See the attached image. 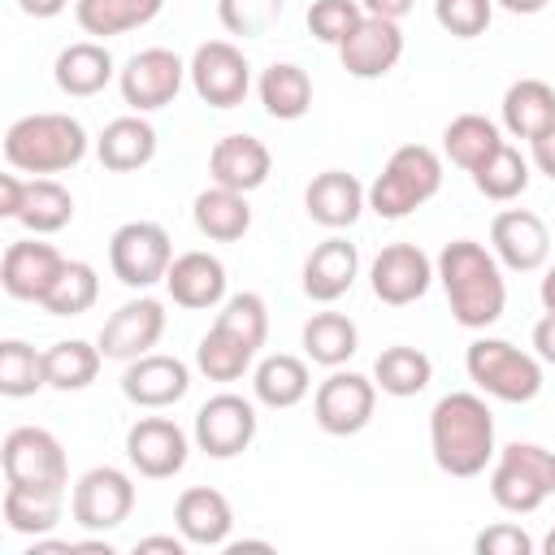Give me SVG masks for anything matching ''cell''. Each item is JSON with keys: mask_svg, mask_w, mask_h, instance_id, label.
Wrapping results in <instances>:
<instances>
[{"mask_svg": "<svg viewBox=\"0 0 555 555\" xmlns=\"http://www.w3.org/2000/svg\"><path fill=\"white\" fill-rule=\"evenodd\" d=\"M542 551H546V555H555V529L546 533V542H542Z\"/></svg>", "mask_w": 555, "mask_h": 555, "instance_id": "57", "label": "cell"}, {"mask_svg": "<svg viewBox=\"0 0 555 555\" xmlns=\"http://www.w3.org/2000/svg\"><path fill=\"white\" fill-rule=\"evenodd\" d=\"M434 269H438V282L447 291L451 317L464 330H486V325H494L503 317L507 286H503V269H499L494 251H486L473 238H451L438 251Z\"/></svg>", "mask_w": 555, "mask_h": 555, "instance_id": "1", "label": "cell"}, {"mask_svg": "<svg viewBox=\"0 0 555 555\" xmlns=\"http://www.w3.org/2000/svg\"><path fill=\"white\" fill-rule=\"evenodd\" d=\"M108 264L121 286L147 291L152 282H165V273L173 264V243H169L165 225H156V221H126L108 238Z\"/></svg>", "mask_w": 555, "mask_h": 555, "instance_id": "8", "label": "cell"}, {"mask_svg": "<svg viewBox=\"0 0 555 555\" xmlns=\"http://www.w3.org/2000/svg\"><path fill=\"white\" fill-rule=\"evenodd\" d=\"M191 390V369L178 360V356H139V360H126V373H121V395L134 403V408H169L178 403L182 395Z\"/></svg>", "mask_w": 555, "mask_h": 555, "instance_id": "20", "label": "cell"}, {"mask_svg": "<svg viewBox=\"0 0 555 555\" xmlns=\"http://www.w3.org/2000/svg\"><path fill=\"white\" fill-rule=\"evenodd\" d=\"M356 321L343 312H312L304 325V356L321 369H343L356 356Z\"/></svg>", "mask_w": 555, "mask_h": 555, "instance_id": "33", "label": "cell"}, {"mask_svg": "<svg viewBox=\"0 0 555 555\" xmlns=\"http://www.w3.org/2000/svg\"><path fill=\"white\" fill-rule=\"evenodd\" d=\"M538 295H542V308H546V312H555V264L546 269V278H542Z\"/></svg>", "mask_w": 555, "mask_h": 555, "instance_id": "55", "label": "cell"}, {"mask_svg": "<svg viewBox=\"0 0 555 555\" xmlns=\"http://www.w3.org/2000/svg\"><path fill=\"white\" fill-rule=\"evenodd\" d=\"M533 165H538V173H546L555 182V130H546L542 139H533Z\"/></svg>", "mask_w": 555, "mask_h": 555, "instance_id": "50", "label": "cell"}, {"mask_svg": "<svg viewBox=\"0 0 555 555\" xmlns=\"http://www.w3.org/2000/svg\"><path fill=\"white\" fill-rule=\"evenodd\" d=\"M182 78H186V65H182V56L169 52V48H143V52H134V56L117 69L121 100H126L134 113H152V108L173 104V95L182 91Z\"/></svg>", "mask_w": 555, "mask_h": 555, "instance_id": "11", "label": "cell"}, {"mask_svg": "<svg viewBox=\"0 0 555 555\" xmlns=\"http://www.w3.org/2000/svg\"><path fill=\"white\" fill-rule=\"evenodd\" d=\"M251 390L264 408H295L308 390H312V377H308V364L299 356H264L251 373Z\"/></svg>", "mask_w": 555, "mask_h": 555, "instance_id": "32", "label": "cell"}, {"mask_svg": "<svg viewBox=\"0 0 555 555\" xmlns=\"http://www.w3.org/2000/svg\"><path fill=\"white\" fill-rule=\"evenodd\" d=\"M507 13H520V17H529V13H542L551 0H499Z\"/></svg>", "mask_w": 555, "mask_h": 555, "instance_id": "54", "label": "cell"}, {"mask_svg": "<svg viewBox=\"0 0 555 555\" xmlns=\"http://www.w3.org/2000/svg\"><path fill=\"white\" fill-rule=\"evenodd\" d=\"M186 451H191V442H186V434L169 416H139L126 429V455L152 481L182 473L186 468Z\"/></svg>", "mask_w": 555, "mask_h": 555, "instance_id": "16", "label": "cell"}, {"mask_svg": "<svg viewBox=\"0 0 555 555\" xmlns=\"http://www.w3.org/2000/svg\"><path fill=\"white\" fill-rule=\"evenodd\" d=\"M490 251L499 256L503 269H512V273H533V269H542L546 256H551V234H546V225H542L538 212H529V208H507V212H499V217L490 221Z\"/></svg>", "mask_w": 555, "mask_h": 555, "instance_id": "18", "label": "cell"}, {"mask_svg": "<svg viewBox=\"0 0 555 555\" xmlns=\"http://www.w3.org/2000/svg\"><path fill=\"white\" fill-rule=\"evenodd\" d=\"M43 360H48V386L52 390H87L95 382V373H100L104 351L82 343V338H65V343L48 347Z\"/></svg>", "mask_w": 555, "mask_h": 555, "instance_id": "37", "label": "cell"}, {"mask_svg": "<svg viewBox=\"0 0 555 555\" xmlns=\"http://www.w3.org/2000/svg\"><path fill=\"white\" fill-rule=\"evenodd\" d=\"M373 408H377V382L360 373H343V369H334L312 395V416L334 438L360 434L373 421Z\"/></svg>", "mask_w": 555, "mask_h": 555, "instance_id": "12", "label": "cell"}, {"mask_svg": "<svg viewBox=\"0 0 555 555\" xmlns=\"http://www.w3.org/2000/svg\"><path fill=\"white\" fill-rule=\"evenodd\" d=\"M434 278H438V269H434V260L416 243H386L373 256V264H369V286L390 308L416 304L429 291Z\"/></svg>", "mask_w": 555, "mask_h": 555, "instance_id": "13", "label": "cell"}, {"mask_svg": "<svg viewBox=\"0 0 555 555\" xmlns=\"http://www.w3.org/2000/svg\"><path fill=\"white\" fill-rule=\"evenodd\" d=\"M360 4H364V13H373V17H390V22H399L403 13H412L416 0H360Z\"/></svg>", "mask_w": 555, "mask_h": 555, "instance_id": "51", "label": "cell"}, {"mask_svg": "<svg viewBox=\"0 0 555 555\" xmlns=\"http://www.w3.org/2000/svg\"><path fill=\"white\" fill-rule=\"evenodd\" d=\"M533 351H538V360L555 364V312H546V317L533 325Z\"/></svg>", "mask_w": 555, "mask_h": 555, "instance_id": "49", "label": "cell"}, {"mask_svg": "<svg viewBox=\"0 0 555 555\" xmlns=\"http://www.w3.org/2000/svg\"><path fill=\"white\" fill-rule=\"evenodd\" d=\"M113 74H117V65H113L108 48L95 43V39H82V43L61 48V56H56V65H52L56 87H61L65 95H74V100L100 95V91L113 82Z\"/></svg>", "mask_w": 555, "mask_h": 555, "instance_id": "26", "label": "cell"}, {"mask_svg": "<svg viewBox=\"0 0 555 555\" xmlns=\"http://www.w3.org/2000/svg\"><path fill=\"white\" fill-rule=\"evenodd\" d=\"M165 286L178 308H191V312L217 308L225 299V264L208 251H182V256H173Z\"/></svg>", "mask_w": 555, "mask_h": 555, "instance_id": "24", "label": "cell"}, {"mask_svg": "<svg viewBox=\"0 0 555 555\" xmlns=\"http://www.w3.org/2000/svg\"><path fill=\"white\" fill-rule=\"evenodd\" d=\"M442 186V160L434 147L425 143H403L390 152V160L382 165V173L369 186V208L386 221H399L408 212H416L425 199H434Z\"/></svg>", "mask_w": 555, "mask_h": 555, "instance_id": "4", "label": "cell"}, {"mask_svg": "<svg viewBox=\"0 0 555 555\" xmlns=\"http://www.w3.org/2000/svg\"><path fill=\"white\" fill-rule=\"evenodd\" d=\"M251 225V208H247V195L243 191H230V186H208L195 195V230L212 243H234L243 238Z\"/></svg>", "mask_w": 555, "mask_h": 555, "instance_id": "29", "label": "cell"}, {"mask_svg": "<svg viewBox=\"0 0 555 555\" xmlns=\"http://www.w3.org/2000/svg\"><path fill=\"white\" fill-rule=\"evenodd\" d=\"M61 269H65V256H61L52 243L22 238V243H9V247H4L0 286H4L13 299L43 304V295L52 291V282L61 278Z\"/></svg>", "mask_w": 555, "mask_h": 555, "instance_id": "19", "label": "cell"}, {"mask_svg": "<svg viewBox=\"0 0 555 555\" xmlns=\"http://www.w3.org/2000/svg\"><path fill=\"white\" fill-rule=\"evenodd\" d=\"M61 507H65V494H35V490L4 486V525L13 533H30V538L52 533L61 525Z\"/></svg>", "mask_w": 555, "mask_h": 555, "instance_id": "39", "label": "cell"}, {"mask_svg": "<svg viewBox=\"0 0 555 555\" xmlns=\"http://www.w3.org/2000/svg\"><path fill=\"white\" fill-rule=\"evenodd\" d=\"M442 147H447V156L460 165V169H481L499 147H503V134H499V126L490 121V117H481V113H460L455 121H447V130H442Z\"/></svg>", "mask_w": 555, "mask_h": 555, "instance_id": "34", "label": "cell"}, {"mask_svg": "<svg viewBox=\"0 0 555 555\" xmlns=\"http://www.w3.org/2000/svg\"><path fill=\"white\" fill-rule=\"evenodd\" d=\"M555 494V451L538 442H507L490 473V499L503 512H538Z\"/></svg>", "mask_w": 555, "mask_h": 555, "instance_id": "6", "label": "cell"}, {"mask_svg": "<svg viewBox=\"0 0 555 555\" xmlns=\"http://www.w3.org/2000/svg\"><path fill=\"white\" fill-rule=\"evenodd\" d=\"M160 334H165V304L152 295H139L104 321L95 347L104 351V360H139L160 343Z\"/></svg>", "mask_w": 555, "mask_h": 555, "instance_id": "15", "label": "cell"}, {"mask_svg": "<svg viewBox=\"0 0 555 555\" xmlns=\"http://www.w3.org/2000/svg\"><path fill=\"white\" fill-rule=\"evenodd\" d=\"M304 208H308V217H312L317 225H325V230H347V225H356V217L369 208V191L360 186L356 173H347V169H325V173H317V178L308 182Z\"/></svg>", "mask_w": 555, "mask_h": 555, "instance_id": "21", "label": "cell"}, {"mask_svg": "<svg viewBox=\"0 0 555 555\" xmlns=\"http://www.w3.org/2000/svg\"><path fill=\"white\" fill-rule=\"evenodd\" d=\"M251 360H256V351L247 343H238L234 334H225L221 325H212L195 347V364L208 382H238L251 369Z\"/></svg>", "mask_w": 555, "mask_h": 555, "instance_id": "40", "label": "cell"}, {"mask_svg": "<svg viewBox=\"0 0 555 555\" xmlns=\"http://www.w3.org/2000/svg\"><path fill=\"white\" fill-rule=\"evenodd\" d=\"M186 78H191L195 95L204 104H212V108H234L251 91V65H247V56L230 39L199 43L191 65H186Z\"/></svg>", "mask_w": 555, "mask_h": 555, "instance_id": "10", "label": "cell"}, {"mask_svg": "<svg viewBox=\"0 0 555 555\" xmlns=\"http://www.w3.org/2000/svg\"><path fill=\"white\" fill-rule=\"evenodd\" d=\"M212 325H221L225 334H234L238 343H247L251 351H260L264 338H269V308H264V299L256 291H238V295H230L221 304V312H217Z\"/></svg>", "mask_w": 555, "mask_h": 555, "instance_id": "43", "label": "cell"}, {"mask_svg": "<svg viewBox=\"0 0 555 555\" xmlns=\"http://www.w3.org/2000/svg\"><path fill=\"white\" fill-rule=\"evenodd\" d=\"M468 382L503 403H529L542 390V364L538 356L512 347L507 338H477L464 351Z\"/></svg>", "mask_w": 555, "mask_h": 555, "instance_id": "5", "label": "cell"}, {"mask_svg": "<svg viewBox=\"0 0 555 555\" xmlns=\"http://www.w3.org/2000/svg\"><path fill=\"white\" fill-rule=\"evenodd\" d=\"M256 91H260L264 113L278 117V121H295V117H304L312 108V78H308V69H299L291 61H273L260 74Z\"/></svg>", "mask_w": 555, "mask_h": 555, "instance_id": "30", "label": "cell"}, {"mask_svg": "<svg viewBox=\"0 0 555 555\" xmlns=\"http://www.w3.org/2000/svg\"><path fill=\"white\" fill-rule=\"evenodd\" d=\"M360 17H364V4H360V0H312V9H308V30H312V39L338 48V43L360 26Z\"/></svg>", "mask_w": 555, "mask_h": 555, "instance_id": "45", "label": "cell"}, {"mask_svg": "<svg viewBox=\"0 0 555 555\" xmlns=\"http://www.w3.org/2000/svg\"><path fill=\"white\" fill-rule=\"evenodd\" d=\"M130 512H134V481L121 468L100 464L74 481V494H69L74 525H82L91 533H108V529L126 525Z\"/></svg>", "mask_w": 555, "mask_h": 555, "instance_id": "9", "label": "cell"}, {"mask_svg": "<svg viewBox=\"0 0 555 555\" xmlns=\"http://www.w3.org/2000/svg\"><path fill=\"white\" fill-rule=\"evenodd\" d=\"M503 126L512 139H542L555 130V87L542 78H520L503 91Z\"/></svg>", "mask_w": 555, "mask_h": 555, "instance_id": "27", "label": "cell"}, {"mask_svg": "<svg viewBox=\"0 0 555 555\" xmlns=\"http://www.w3.org/2000/svg\"><path fill=\"white\" fill-rule=\"evenodd\" d=\"M160 9H165V0H74L78 26L95 39H113L134 26H147Z\"/></svg>", "mask_w": 555, "mask_h": 555, "instance_id": "31", "label": "cell"}, {"mask_svg": "<svg viewBox=\"0 0 555 555\" xmlns=\"http://www.w3.org/2000/svg\"><path fill=\"white\" fill-rule=\"evenodd\" d=\"M0 464H4V481L17 490H35V494H65L69 486V464L61 442L39 429V425H17L4 434L0 447Z\"/></svg>", "mask_w": 555, "mask_h": 555, "instance_id": "7", "label": "cell"}, {"mask_svg": "<svg viewBox=\"0 0 555 555\" xmlns=\"http://www.w3.org/2000/svg\"><path fill=\"white\" fill-rule=\"evenodd\" d=\"M533 538L520 525H490L477 533V555H529Z\"/></svg>", "mask_w": 555, "mask_h": 555, "instance_id": "47", "label": "cell"}, {"mask_svg": "<svg viewBox=\"0 0 555 555\" xmlns=\"http://www.w3.org/2000/svg\"><path fill=\"white\" fill-rule=\"evenodd\" d=\"M87 156V130L69 113H26L4 130V160L17 173H61Z\"/></svg>", "mask_w": 555, "mask_h": 555, "instance_id": "3", "label": "cell"}, {"mask_svg": "<svg viewBox=\"0 0 555 555\" xmlns=\"http://www.w3.org/2000/svg\"><path fill=\"white\" fill-rule=\"evenodd\" d=\"M429 451L447 477H477L499 455L494 451V416L481 395L451 390L429 412Z\"/></svg>", "mask_w": 555, "mask_h": 555, "instance_id": "2", "label": "cell"}, {"mask_svg": "<svg viewBox=\"0 0 555 555\" xmlns=\"http://www.w3.org/2000/svg\"><path fill=\"white\" fill-rule=\"evenodd\" d=\"M256 438V408L243 395H212L195 412V447L212 460H234Z\"/></svg>", "mask_w": 555, "mask_h": 555, "instance_id": "14", "label": "cell"}, {"mask_svg": "<svg viewBox=\"0 0 555 555\" xmlns=\"http://www.w3.org/2000/svg\"><path fill=\"white\" fill-rule=\"evenodd\" d=\"M173 520H178V533L191 542V546H225L230 542V525H234V512H230V499L212 486H191L178 494L173 503Z\"/></svg>", "mask_w": 555, "mask_h": 555, "instance_id": "25", "label": "cell"}, {"mask_svg": "<svg viewBox=\"0 0 555 555\" xmlns=\"http://www.w3.org/2000/svg\"><path fill=\"white\" fill-rule=\"evenodd\" d=\"M269 169H273V156H269V147L256 134H225L208 152L212 182L217 186H230V191H243V195L256 191V186H264Z\"/></svg>", "mask_w": 555, "mask_h": 555, "instance_id": "22", "label": "cell"}, {"mask_svg": "<svg viewBox=\"0 0 555 555\" xmlns=\"http://www.w3.org/2000/svg\"><path fill=\"white\" fill-rule=\"evenodd\" d=\"M282 4L286 0H217V17L230 35H243V39H260L278 26L282 17Z\"/></svg>", "mask_w": 555, "mask_h": 555, "instance_id": "44", "label": "cell"}, {"mask_svg": "<svg viewBox=\"0 0 555 555\" xmlns=\"http://www.w3.org/2000/svg\"><path fill=\"white\" fill-rule=\"evenodd\" d=\"M95 156L113 173L143 169L156 156V130H152V121H143V117H113L100 130V139H95Z\"/></svg>", "mask_w": 555, "mask_h": 555, "instance_id": "28", "label": "cell"}, {"mask_svg": "<svg viewBox=\"0 0 555 555\" xmlns=\"http://www.w3.org/2000/svg\"><path fill=\"white\" fill-rule=\"evenodd\" d=\"M225 551H230V555H243V551H273V546H269V542H230Z\"/></svg>", "mask_w": 555, "mask_h": 555, "instance_id": "56", "label": "cell"}, {"mask_svg": "<svg viewBox=\"0 0 555 555\" xmlns=\"http://www.w3.org/2000/svg\"><path fill=\"white\" fill-rule=\"evenodd\" d=\"M134 551H139V555H147V551L182 555V551H186V538H165V533H156V538H139V542H134Z\"/></svg>", "mask_w": 555, "mask_h": 555, "instance_id": "52", "label": "cell"}, {"mask_svg": "<svg viewBox=\"0 0 555 555\" xmlns=\"http://www.w3.org/2000/svg\"><path fill=\"white\" fill-rule=\"evenodd\" d=\"M17 221L30 234H56L74 221V195L52 178H30L26 195H22V208H17Z\"/></svg>", "mask_w": 555, "mask_h": 555, "instance_id": "35", "label": "cell"}, {"mask_svg": "<svg viewBox=\"0 0 555 555\" xmlns=\"http://www.w3.org/2000/svg\"><path fill=\"white\" fill-rule=\"evenodd\" d=\"M434 17L451 39H477L494 17V0H434Z\"/></svg>", "mask_w": 555, "mask_h": 555, "instance_id": "46", "label": "cell"}, {"mask_svg": "<svg viewBox=\"0 0 555 555\" xmlns=\"http://www.w3.org/2000/svg\"><path fill=\"white\" fill-rule=\"evenodd\" d=\"M429 377H434V364H429V356L421 347H386L373 360V382L395 399L421 395L429 386Z\"/></svg>", "mask_w": 555, "mask_h": 555, "instance_id": "36", "label": "cell"}, {"mask_svg": "<svg viewBox=\"0 0 555 555\" xmlns=\"http://www.w3.org/2000/svg\"><path fill=\"white\" fill-rule=\"evenodd\" d=\"M399 56H403L399 22L373 17V13H364L360 26L338 43V61H343V69L351 78H382V74H390L399 65Z\"/></svg>", "mask_w": 555, "mask_h": 555, "instance_id": "17", "label": "cell"}, {"mask_svg": "<svg viewBox=\"0 0 555 555\" xmlns=\"http://www.w3.org/2000/svg\"><path fill=\"white\" fill-rule=\"evenodd\" d=\"M48 386V360L22 338L0 343V395L4 399H26Z\"/></svg>", "mask_w": 555, "mask_h": 555, "instance_id": "38", "label": "cell"}, {"mask_svg": "<svg viewBox=\"0 0 555 555\" xmlns=\"http://www.w3.org/2000/svg\"><path fill=\"white\" fill-rule=\"evenodd\" d=\"M356 273H360L356 243L334 234V238H325V243H317L308 251V260H304V295L317 299V304H334L356 286Z\"/></svg>", "mask_w": 555, "mask_h": 555, "instance_id": "23", "label": "cell"}, {"mask_svg": "<svg viewBox=\"0 0 555 555\" xmlns=\"http://www.w3.org/2000/svg\"><path fill=\"white\" fill-rule=\"evenodd\" d=\"M95 295H100L95 269L87 260H65L61 278L43 295V312H52V317H78V312H87L95 304Z\"/></svg>", "mask_w": 555, "mask_h": 555, "instance_id": "42", "label": "cell"}, {"mask_svg": "<svg viewBox=\"0 0 555 555\" xmlns=\"http://www.w3.org/2000/svg\"><path fill=\"white\" fill-rule=\"evenodd\" d=\"M22 195H26V182L17 173H0V217L17 221V208H22Z\"/></svg>", "mask_w": 555, "mask_h": 555, "instance_id": "48", "label": "cell"}, {"mask_svg": "<svg viewBox=\"0 0 555 555\" xmlns=\"http://www.w3.org/2000/svg\"><path fill=\"white\" fill-rule=\"evenodd\" d=\"M473 186H477L486 199L507 204V199H516V195L529 186V160H525L516 147L503 143L481 169H473Z\"/></svg>", "mask_w": 555, "mask_h": 555, "instance_id": "41", "label": "cell"}, {"mask_svg": "<svg viewBox=\"0 0 555 555\" xmlns=\"http://www.w3.org/2000/svg\"><path fill=\"white\" fill-rule=\"evenodd\" d=\"M65 4H69V0H17V9H22L26 17H56Z\"/></svg>", "mask_w": 555, "mask_h": 555, "instance_id": "53", "label": "cell"}]
</instances>
